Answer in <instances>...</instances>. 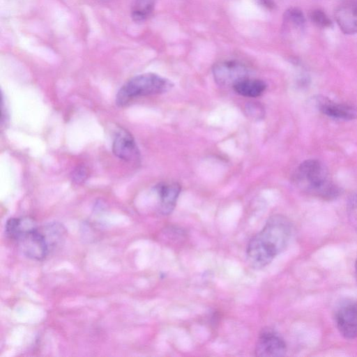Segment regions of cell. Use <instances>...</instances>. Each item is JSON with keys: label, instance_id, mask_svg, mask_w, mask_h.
I'll use <instances>...</instances> for the list:
<instances>
[{"label": "cell", "instance_id": "30bf717a", "mask_svg": "<svg viewBox=\"0 0 357 357\" xmlns=\"http://www.w3.org/2000/svg\"><path fill=\"white\" fill-rule=\"evenodd\" d=\"M335 18L341 31L345 34L357 33V3H346L337 8Z\"/></svg>", "mask_w": 357, "mask_h": 357}, {"label": "cell", "instance_id": "ba28073f", "mask_svg": "<svg viewBox=\"0 0 357 357\" xmlns=\"http://www.w3.org/2000/svg\"><path fill=\"white\" fill-rule=\"evenodd\" d=\"M112 151L119 158L127 162L139 159V151L132 135L124 129L119 130L112 143Z\"/></svg>", "mask_w": 357, "mask_h": 357}, {"label": "cell", "instance_id": "e0dca14e", "mask_svg": "<svg viewBox=\"0 0 357 357\" xmlns=\"http://www.w3.org/2000/svg\"><path fill=\"white\" fill-rule=\"evenodd\" d=\"M72 181L77 184L86 181L88 177V171L84 166L76 167L72 173Z\"/></svg>", "mask_w": 357, "mask_h": 357}, {"label": "cell", "instance_id": "2e32d148", "mask_svg": "<svg viewBox=\"0 0 357 357\" xmlns=\"http://www.w3.org/2000/svg\"><path fill=\"white\" fill-rule=\"evenodd\" d=\"M347 211L350 224L357 230V192L349 199Z\"/></svg>", "mask_w": 357, "mask_h": 357}, {"label": "cell", "instance_id": "ac0fdd59", "mask_svg": "<svg viewBox=\"0 0 357 357\" xmlns=\"http://www.w3.org/2000/svg\"><path fill=\"white\" fill-rule=\"evenodd\" d=\"M246 113L252 119H260V116L264 114V112L261 106L255 102L248 104L245 107Z\"/></svg>", "mask_w": 357, "mask_h": 357}, {"label": "cell", "instance_id": "5b68a950", "mask_svg": "<svg viewBox=\"0 0 357 357\" xmlns=\"http://www.w3.org/2000/svg\"><path fill=\"white\" fill-rule=\"evenodd\" d=\"M215 82L220 86H234L241 80L248 77V69L242 63L227 60L216 63L213 67Z\"/></svg>", "mask_w": 357, "mask_h": 357}, {"label": "cell", "instance_id": "7a4b0ae2", "mask_svg": "<svg viewBox=\"0 0 357 357\" xmlns=\"http://www.w3.org/2000/svg\"><path fill=\"white\" fill-rule=\"evenodd\" d=\"M6 233L29 259L42 260L51 250L43 227H38L36 222L30 218L9 219L6 224Z\"/></svg>", "mask_w": 357, "mask_h": 357}, {"label": "cell", "instance_id": "9a60e30c", "mask_svg": "<svg viewBox=\"0 0 357 357\" xmlns=\"http://www.w3.org/2000/svg\"><path fill=\"white\" fill-rule=\"evenodd\" d=\"M309 17L310 20L319 27L330 28L332 26V21L321 10L315 9L312 10Z\"/></svg>", "mask_w": 357, "mask_h": 357}, {"label": "cell", "instance_id": "8fae6325", "mask_svg": "<svg viewBox=\"0 0 357 357\" xmlns=\"http://www.w3.org/2000/svg\"><path fill=\"white\" fill-rule=\"evenodd\" d=\"M319 110L326 116L342 120H352L357 117L356 109L348 105L337 103L328 98L317 100Z\"/></svg>", "mask_w": 357, "mask_h": 357}, {"label": "cell", "instance_id": "7c38bea8", "mask_svg": "<svg viewBox=\"0 0 357 357\" xmlns=\"http://www.w3.org/2000/svg\"><path fill=\"white\" fill-rule=\"evenodd\" d=\"M233 89L242 96L255 98L260 96L265 91L266 84L261 79L247 77L235 84Z\"/></svg>", "mask_w": 357, "mask_h": 357}, {"label": "cell", "instance_id": "3957f363", "mask_svg": "<svg viewBox=\"0 0 357 357\" xmlns=\"http://www.w3.org/2000/svg\"><path fill=\"white\" fill-rule=\"evenodd\" d=\"M294 183L301 190L324 199L338 197L339 188L330 179L326 166L319 160L310 159L296 169Z\"/></svg>", "mask_w": 357, "mask_h": 357}, {"label": "cell", "instance_id": "d6986e66", "mask_svg": "<svg viewBox=\"0 0 357 357\" xmlns=\"http://www.w3.org/2000/svg\"><path fill=\"white\" fill-rule=\"evenodd\" d=\"M356 272H357V259H356Z\"/></svg>", "mask_w": 357, "mask_h": 357}, {"label": "cell", "instance_id": "52a82bcc", "mask_svg": "<svg viewBox=\"0 0 357 357\" xmlns=\"http://www.w3.org/2000/svg\"><path fill=\"white\" fill-rule=\"evenodd\" d=\"M287 345L282 337L271 329H264L259 335L255 355L261 357H279L285 355Z\"/></svg>", "mask_w": 357, "mask_h": 357}, {"label": "cell", "instance_id": "9c48e42d", "mask_svg": "<svg viewBox=\"0 0 357 357\" xmlns=\"http://www.w3.org/2000/svg\"><path fill=\"white\" fill-rule=\"evenodd\" d=\"M155 190L159 198V209L163 215H168L174 210L181 192V186L176 182L160 183Z\"/></svg>", "mask_w": 357, "mask_h": 357}, {"label": "cell", "instance_id": "4fadbf2b", "mask_svg": "<svg viewBox=\"0 0 357 357\" xmlns=\"http://www.w3.org/2000/svg\"><path fill=\"white\" fill-rule=\"evenodd\" d=\"M305 19L303 12L296 8H290L284 13L283 29L286 33L302 32Z\"/></svg>", "mask_w": 357, "mask_h": 357}, {"label": "cell", "instance_id": "8992f818", "mask_svg": "<svg viewBox=\"0 0 357 357\" xmlns=\"http://www.w3.org/2000/svg\"><path fill=\"white\" fill-rule=\"evenodd\" d=\"M335 322L340 333L349 340L357 337V302L347 299L340 303L335 312Z\"/></svg>", "mask_w": 357, "mask_h": 357}, {"label": "cell", "instance_id": "277c9868", "mask_svg": "<svg viewBox=\"0 0 357 357\" xmlns=\"http://www.w3.org/2000/svg\"><path fill=\"white\" fill-rule=\"evenodd\" d=\"M173 86L171 81L154 73L136 75L128 80L119 90L116 102L119 106H124L138 97L167 92Z\"/></svg>", "mask_w": 357, "mask_h": 357}, {"label": "cell", "instance_id": "6da1fadb", "mask_svg": "<svg viewBox=\"0 0 357 357\" xmlns=\"http://www.w3.org/2000/svg\"><path fill=\"white\" fill-rule=\"evenodd\" d=\"M292 224L285 216H271L264 227L249 241L246 255L252 267L261 268L268 265L288 245Z\"/></svg>", "mask_w": 357, "mask_h": 357}, {"label": "cell", "instance_id": "5bb4252c", "mask_svg": "<svg viewBox=\"0 0 357 357\" xmlns=\"http://www.w3.org/2000/svg\"><path fill=\"white\" fill-rule=\"evenodd\" d=\"M155 0H132L131 15L135 22L145 20L152 13Z\"/></svg>", "mask_w": 357, "mask_h": 357}]
</instances>
